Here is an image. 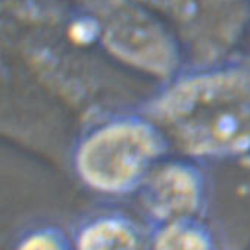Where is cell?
<instances>
[{"label":"cell","mask_w":250,"mask_h":250,"mask_svg":"<svg viewBox=\"0 0 250 250\" xmlns=\"http://www.w3.org/2000/svg\"><path fill=\"white\" fill-rule=\"evenodd\" d=\"M152 133L134 124H119L94 134L78 155V171L91 187L124 193L143 178L155 156Z\"/></svg>","instance_id":"7a4b0ae2"},{"label":"cell","mask_w":250,"mask_h":250,"mask_svg":"<svg viewBox=\"0 0 250 250\" xmlns=\"http://www.w3.org/2000/svg\"><path fill=\"white\" fill-rule=\"evenodd\" d=\"M78 250H142V244L128 221L109 216L84 227L78 237Z\"/></svg>","instance_id":"277c9868"},{"label":"cell","mask_w":250,"mask_h":250,"mask_svg":"<svg viewBox=\"0 0 250 250\" xmlns=\"http://www.w3.org/2000/svg\"><path fill=\"white\" fill-rule=\"evenodd\" d=\"M202 196L197 175L187 168L171 167L159 172L147 186L146 205L164 221H177L193 213Z\"/></svg>","instance_id":"3957f363"},{"label":"cell","mask_w":250,"mask_h":250,"mask_svg":"<svg viewBox=\"0 0 250 250\" xmlns=\"http://www.w3.org/2000/svg\"><path fill=\"white\" fill-rule=\"evenodd\" d=\"M155 250H212V243L203 227L181 218L171 221L159 232Z\"/></svg>","instance_id":"5b68a950"},{"label":"cell","mask_w":250,"mask_h":250,"mask_svg":"<svg viewBox=\"0 0 250 250\" xmlns=\"http://www.w3.org/2000/svg\"><path fill=\"white\" fill-rule=\"evenodd\" d=\"M18 250H69L65 237L53 229H42L28 235Z\"/></svg>","instance_id":"8992f818"},{"label":"cell","mask_w":250,"mask_h":250,"mask_svg":"<svg viewBox=\"0 0 250 250\" xmlns=\"http://www.w3.org/2000/svg\"><path fill=\"white\" fill-rule=\"evenodd\" d=\"M172 131L196 152L250 146V75L219 74L191 80L159 106Z\"/></svg>","instance_id":"6da1fadb"}]
</instances>
